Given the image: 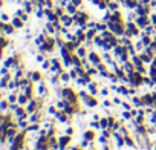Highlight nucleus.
Returning a JSON list of instances; mask_svg holds the SVG:
<instances>
[]
</instances>
